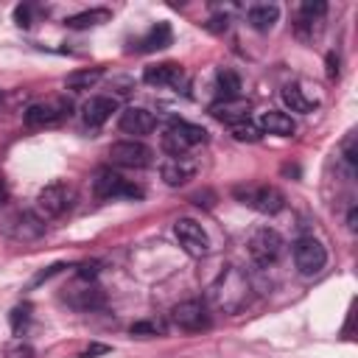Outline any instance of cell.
Here are the masks:
<instances>
[{
    "instance_id": "obj_6",
    "label": "cell",
    "mask_w": 358,
    "mask_h": 358,
    "mask_svg": "<svg viewBox=\"0 0 358 358\" xmlns=\"http://www.w3.org/2000/svg\"><path fill=\"white\" fill-rule=\"evenodd\" d=\"M70 117V101L64 98H53V101H39L31 103L25 109V126L31 129H48V126H59L62 120Z\"/></svg>"
},
{
    "instance_id": "obj_4",
    "label": "cell",
    "mask_w": 358,
    "mask_h": 358,
    "mask_svg": "<svg viewBox=\"0 0 358 358\" xmlns=\"http://www.w3.org/2000/svg\"><path fill=\"white\" fill-rule=\"evenodd\" d=\"M92 193L98 199H106V201H112V199H140L143 187H137L134 182H129L126 176H120L112 168H101L92 179Z\"/></svg>"
},
{
    "instance_id": "obj_19",
    "label": "cell",
    "mask_w": 358,
    "mask_h": 358,
    "mask_svg": "<svg viewBox=\"0 0 358 358\" xmlns=\"http://www.w3.org/2000/svg\"><path fill=\"white\" fill-rule=\"evenodd\" d=\"M210 115L227 126H235L241 120H249V101L243 98H229V101H215L210 106Z\"/></svg>"
},
{
    "instance_id": "obj_32",
    "label": "cell",
    "mask_w": 358,
    "mask_h": 358,
    "mask_svg": "<svg viewBox=\"0 0 358 358\" xmlns=\"http://www.w3.org/2000/svg\"><path fill=\"white\" fill-rule=\"evenodd\" d=\"M103 352H109L106 344H90V347L81 352V358H92V355H103Z\"/></svg>"
},
{
    "instance_id": "obj_14",
    "label": "cell",
    "mask_w": 358,
    "mask_h": 358,
    "mask_svg": "<svg viewBox=\"0 0 358 358\" xmlns=\"http://www.w3.org/2000/svg\"><path fill=\"white\" fill-rule=\"evenodd\" d=\"M117 126L126 134H137V137L140 134H151L157 129V115L151 109H145V106H129V109L120 112Z\"/></svg>"
},
{
    "instance_id": "obj_11",
    "label": "cell",
    "mask_w": 358,
    "mask_h": 358,
    "mask_svg": "<svg viewBox=\"0 0 358 358\" xmlns=\"http://www.w3.org/2000/svg\"><path fill=\"white\" fill-rule=\"evenodd\" d=\"M109 159H112V165H120V168H148L151 148L137 140H120V143L109 145Z\"/></svg>"
},
{
    "instance_id": "obj_18",
    "label": "cell",
    "mask_w": 358,
    "mask_h": 358,
    "mask_svg": "<svg viewBox=\"0 0 358 358\" xmlns=\"http://www.w3.org/2000/svg\"><path fill=\"white\" fill-rule=\"evenodd\" d=\"M115 109H117V101H115V98H109V95H92V98L81 106V117H84V123H87L90 129H98V126H103V123L112 117Z\"/></svg>"
},
{
    "instance_id": "obj_13",
    "label": "cell",
    "mask_w": 358,
    "mask_h": 358,
    "mask_svg": "<svg viewBox=\"0 0 358 358\" xmlns=\"http://www.w3.org/2000/svg\"><path fill=\"white\" fill-rule=\"evenodd\" d=\"M6 235H11L14 241H36L42 232H45V221L36 215V213H28V210H17L14 215L6 218L3 224Z\"/></svg>"
},
{
    "instance_id": "obj_8",
    "label": "cell",
    "mask_w": 358,
    "mask_h": 358,
    "mask_svg": "<svg viewBox=\"0 0 358 358\" xmlns=\"http://www.w3.org/2000/svg\"><path fill=\"white\" fill-rule=\"evenodd\" d=\"M70 207V190L64 182H50L36 193V215L42 221L48 218H59L64 210Z\"/></svg>"
},
{
    "instance_id": "obj_31",
    "label": "cell",
    "mask_w": 358,
    "mask_h": 358,
    "mask_svg": "<svg viewBox=\"0 0 358 358\" xmlns=\"http://www.w3.org/2000/svg\"><path fill=\"white\" fill-rule=\"evenodd\" d=\"M14 17H17V25H31V22H28V20H31V8H28V6H17Z\"/></svg>"
},
{
    "instance_id": "obj_27",
    "label": "cell",
    "mask_w": 358,
    "mask_h": 358,
    "mask_svg": "<svg viewBox=\"0 0 358 358\" xmlns=\"http://www.w3.org/2000/svg\"><path fill=\"white\" fill-rule=\"evenodd\" d=\"M229 131H232L235 140H243V143H255V140H260V129H257L252 120H241V123L229 126Z\"/></svg>"
},
{
    "instance_id": "obj_7",
    "label": "cell",
    "mask_w": 358,
    "mask_h": 358,
    "mask_svg": "<svg viewBox=\"0 0 358 358\" xmlns=\"http://www.w3.org/2000/svg\"><path fill=\"white\" fill-rule=\"evenodd\" d=\"M294 263L302 274H319L327 263V252L322 246V241H316L313 235H305L299 241H294Z\"/></svg>"
},
{
    "instance_id": "obj_23",
    "label": "cell",
    "mask_w": 358,
    "mask_h": 358,
    "mask_svg": "<svg viewBox=\"0 0 358 358\" xmlns=\"http://www.w3.org/2000/svg\"><path fill=\"white\" fill-rule=\"evenodd\" d=\"M171 45V25L168 22H157L143 39H137V48L140 53H151V50H162Z\"/></svg>"
},
{
    "instance_id": "obj_21",
    "label": "cell",
    "mask_w": 358,
    "mask_h": 358,
    "mask_svg": "<svg viewBox=\"0 0 358 358\" xmlns=\"http://www.w3.org/2000/svg\"><path fill=\"white\" fill-rule=\"evenodd\" d=\"M246 20L255 31H271L274 22L280 20V8L274 3H257V6H249Z\"/></svg>"
},
{
    "instance_id": "obj_10",
    "label": "cell",
    "mask_w": 358,
    "mask_h": 358,
    "mask_svg": "<svg viewBox=\"0 0 358 358\" xmlns=\"http://www.w3.org/2000/svg\"><path fill=\"white\" fill-rule=\"evenodd\" d=\"M173 235L179 241V246L190 255V257H204L210 252V238L201 229V224H196L193 218H179L173 224Z\"/></svg>"
},
{
    "instance_id": "obj_9",
    "label": "cell",
    "mask_w": 358,
    "mask_h": 358,
    "mask_svg": "<svg viewBox=\"0 0 358 358\" xmlns=\"http://www.w3.org/2000/svg\"><path fill=\"white\" fill-rule=\"evenodd\" d=\"M171 319H173V324H176L179 330H185V333H199V330H207V327H210L207 305L199 302V299H185V302L173 305Z\"/></svg>"
},
{
    "instance_id": "obj_25",
    "label": "cell",
    "mask_w": 358,
    "mask_h": 358,
    "mask_svg": "<svg viewBox=\"0 0 358 358\" xmlns=\"http://www.w3.org/2000/svg\"><path fill=\"white\" fill-rule=\"evenodd\" d=\"M109 17H112L109 8H90V11H81V14L67 17V25L70 28H95L101 22H109Z\"/></svg>"
},
{
    "instance_id": "obj_12",
    "label": "cell",
    "mask_w": 358,
    "mask_h": 358,
    "mask_svg": "<svg viewBox=\"0 0 358 358\" xmlns=\"http://www.w3.org/2000/svg\"><path fill=\"white\" fill-rule=\"evenodd\" d=\"M64 302L76 310H95V308H103L106 296L92 280H78L76 277V282L67 285V291H64Z\"/></svg>"
},
{
    "instance_id": "obj_29",
    "label": "cell",
    "mask_w": 358,
    "mask_h": 358,
    "mask_svg": "<svg viewBox=\"0 0 358 358\" xmlns=\"http://www.w3.org/2000/svg\"><path fill=\"white\" fill-rule=\"evenodd\" d=\"M129 330H131V336H143V338L145 336H162L165 333V327L159 322H134Z\"/></svg>"
},
{
    "instance_id": "obj_20",
    "label": "cell",
    "mask_w": 358,
    "mask_h": 358,
    "mask_svg": "<svg viewBox=\"0 0 358 358\" xmlns=\"http://www.w3.org/2000/svg\"><path fill=\"white\" fill-rule=\"evenodd\" d=\"M282 101H285V106L291 112H302V115H308V112H313L319 106V98L308 95L302 90V84H285L282 87Z\"/></svg>"
},
{
    "instance_id": "obj_33",
    "label": "cell",
    "mask_w": 358,
    "mask_h": 358,
    "mask_svg": "<svg viewBox=\"0 0 358 358\" xmlns=\"http://www.w3.org/2000/svg\"><path fill=\"white\" fill-rule=\"evenodd\" d=\"M336 64H338V62H336V56L330 53V56H327V76H330V78L338 76V67H336Z\"/></svg>"
},
{
    "instance_id": "obj_2",
    "label": "cell",
    "mask_w": 358,
    "mask_h": 358,
    "mask_svg": "<svg viewBox=\"0 0 358 358\" xmlns=\"http://www.w3.org/2000/svg\"><path fill=\"white\" fill-rule=\"evenodd\" d=\"M232 196L255 210V213H263V215H277L282 207H285V196L274 187V185H263V182H249V185H235L232 187Z\"/></svg>"
},
{
    "instance_id": "obj_15",
    "label": "cell",
    "mask_w": 358,
    "mask_h": 358,
    "mask_svg": "<svg viewBox=\"0 0 358 358\" xmlns=\"http://www.w3.org/2000/svg\"><path fill=\"white\" fill-rule=\"evenodd\" d=\"M143 81L151 87H182L185 84V70L176 62H162V64H148L143 70Z\"/></svg>"
},
{
    "instance_id": "obj_26",
    "label": "cell",
    "mask_w": 358,
    "mask_h": 358,
    "mask_svg": "<svg viewBox=\"0 0 358 358\" xmlns=\"http://www.w3.org/2000/svg\"><path fill=\"white\" fill-rule=\"evenodd\" d=\"M101 76H103V70L101 67H90V70H76V73H70L67 76V87L73 90V92H81V90H90V87H95L98 81H101Z\"/></svg>"
},
{
    "instance_id": "obj_5",
    "label": "cell",
    "mask_w": 358,
    "mask_h": 358,
    "mask_svg": "<svg viewBox=\"0 0 358 358\" xmlns=\"http://www.w3.org/2000/svg\"><path fill=\"white\" fill-rule=\"evenodd\" d=\"M246 246H249V257H252L257 266H271V263L282 255V238H280V232L271 229V227H257V229L249 235Z\"/></svg>"
},
{
    "instance_id": "obj_30",
    "label": "cell",
    "mask_w": 358,
    "mask_h": 358,
    "mask_svg": "<svg viewBox=\"0 0 358 358\" xmlns=\"http://www.w3.org/2000/svg\"><path fill=\"white\" fill-rule=\"evenodd\" d=\"M6 355H8V358H34V347L20 341V344H11V347L6 350Z\"/></svg>"
},
{
    "instance_id": "obj_3",
    "label": "cell",
    "mask_w": 358,
    "mask_h": 358,
    "mask_svg": "<svg viewBox=\"0 0 358 358\" xmlns=\"http://www.w3.org/2000/svg\"><path fill=\"white\" fill-rule=\"evenodd\" d=\"M204 140H207V131L201 126L187 120H171V126L162 134V151L168 157H187V151H193Z\"/></svg>"
},
{
    "instance_id": "obj_28",
    "label": "cell",
    "mask_w": 358,
    "mask_h": 358,
    "mask_svg": "<svg viewBox=\"0 0 358 358\" xmlns=\"http://www.w3.org/2000/svg\"><path fill=\"white\" fill-rule=\"evenodd\" d=\"M28 322H31V308L28 305H20V308L11 310V330L14 333H22L28 327Z\"/></svg>"
},
{
    "instance_id": "obj_1",
    "label": "cell",
    "mask_w": 358,
    "mask_h": 358,
    "mask_svg": "<svg viewBox=\"0 0 358 358\" xmlns=\"http://www.w3.org/2000/svg\"><path fill=\"white\" fill-rule=\"evenodd\" d=\"M210 299L215 302V308L235 313L246 305L249 299V282L238 268H227L213 285H210Z\"/></svg>"
},
{
    "instance_id": "obj_24",
    "label": "cell",
    "mask_w": 358,
    "mask_h": 358,
    "mask_svg": "<svg viewBox=\"0 0 358 358\" xmlns=\"http://www.w3.org/2000/svg\"><path fill=\"white\" fill-rule=\"evenodd\" d=\"M215 81H218V101H229V98H241V78L235 70L224 67L215 73Z\"/></svg>"
},
{
    "instance_id": "obj_22",
    "label": "cell",
    "mask_w": 358,
    "mask_h": 358,
    "mask_svg": "<svg viewBox=\"0 0 358 358\" xmlns=\"http://www.w3.org/2000/svg\"><path fill=\"white\" fill-rule=\"evenodd\" d=\"M260 131H268V134H280V137H291L294 134V120H291V115H285V112H277V109H268V112H263L260 115V126H257Z\"/></svg>"
},
{
    "instance_id": "obj_17",
    "label": "cell",
    "mask_w": 358,
    "mask_h": 358,
    "mask_svg": "<svg viewBox=\"0 0 358 358\" xmlns=\"http://www.w3.org/2000/svg\"><path fill=\"white\" fill-rule=\"evenodd\" d=\"M327 14V6L324 3H302L299 6V14H296V36L302 39H313L319 34V25H322V17Z\"/></svg>"
},
{
    "instance_id": "obj_16",
    "label": "cell",
    "mask_w": 358,
    "mask_h": 358,
    "mask_svg": "<svg viewBox=\"0 0 358 358\" xmlns=\"http://www.w3.org/2000/svg\"><path fill=\"white\" fill-rule=\"evenodd\" d=\"M196 162L190 157H168L159 168L162 173V182L171 185V187H179V185H187L193 176H196Z\"/></svg>"
},
{
    "instance_id": "obj_34",
    "label": "cell",
    "mask_w": 358,
    "mask_h": 358,
    "mask_svg": "<svg viewBox=\"0 0 358 358\" xmlns=\"http://www.w3.org/2000/svg\"><path fill=\"white\" fill-rule=\"evenodd\" d=\"M8 199V190H6V182L0 179V207H3V201Z\"/></svg>"
}]
</instances>
